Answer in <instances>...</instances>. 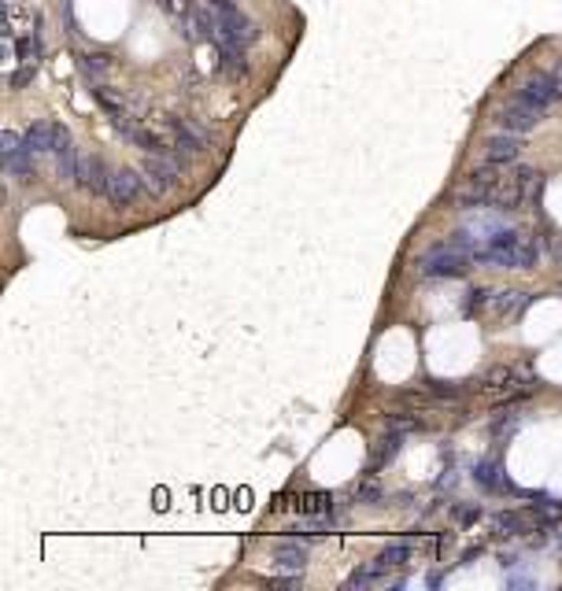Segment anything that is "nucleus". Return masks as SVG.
I'll return each mask as SVG.
<instances>
[{
	"label": "nucleus",
	"instance_id": "obj_6",
	"mask_svg": "<svg viewBox=\"0 0 562 591\" xmlns=\"http://www.w3.org/2000/svg\"><path fill=\"white\" fill-rule=\"evenodd\" d=\"M144 189H148L144 174L130 170V166H118V170H111V174H107L104 200H107V203H115V207H133V203L144 196Z\"/></svg>",
	"mask_w": 562,
	"mask_h": 591
},
{
	"label": "nucleus",
	"instance_id": "obj_3",
	"mask_svg": "<svg viewBox=\"0 0 562 591\" xmlns=\"http://www.w3.org/2000/svg\"><path fill=\"white\" fill-rule=\"evenodd\" d=\"M510 100L521 104V107H529L532 115L544 118L551 107L562 104V78H559L555 71H540V74H532L529 82H521L518 93L510 96Z\"/></svg>",
	"mask_w": 562,
	"mask_h": 591
},
{
	"label": "nucleus",
	"instance_id": "obj_2",
	"mask_svg": "<svg viewBox=\"0 0 562 591\" xmlns=\"http://www.w3.org/2000/svg\"><path fill=\"white\" fill-rule=\"evenodd\" d=\"M211 8V19H215V41L222 48V59L230 63L233 74L244 71V48L255 37V30L248 23V15L241 12L237 0H207Z\"/></svg>",
	"mask_w": 562,
	"mask_h": 591
},
{
	"label": "nucleus",
	"instance_id": "obj_14",
	"mask_svg": "<svg viewBox=\"0 0 562 591\" xmlns=\"http://www.w3.org/2000/svg\"><path fill=\"white\" fill-rule=\"evenodd\" d=\"M473 484L485 488V491H507L510 480H507V473L499 469L496 458H485V462H477V466H473Z\"/></svg>",
	"mask_w": 562,
	"mask_h": 591
},
{
	"label": "nucleus",
	"instance_id": "obj_22",
	"mask_svg": "<svg viewBox=\"0 0 562 591\" xmlns=\"http://www.w3.org/2000/svg\"><path fill=\"white\" fill-rule=\"evenodd\" d=\"M270 588H300V573H289V577H266Z\"/></svg>",
	"mask_w": 562,
	"mask_h": 591
},
{
	"label": "nucleus",
	"instance_id": "obj_19",
	"mask_svg": "<svg viewBox=\"0 0 562 591\" xmlns=\"http://www.w3.org/2000/svg\"><path fill=\"white\" fill-rule=\"evenodd\" d=\"M411 558H414V539H396V544H389L378 555V566L381 569H403Z\"/></svg>",
	"mask_w": 562,
	"mask_h": 591
},
{
	"label": "nucleus",
	"instance_id": "obj_16",
	"mask_svg": "<svg viewBox=\"0 0 562 591\" xmlns=\"http://www.w3.org/2000/svg\"><path fill=\"white\" fill-rule=\"evenodd\" d=\"M296 510H300V517H333V495L303 491V495H296Z\"/></svg>",
	"mask_w": 562,
	"mask_h": 591
},
{
	"label": "nucleus",
	"instance_id": "obj_11",
	"mask_svg": "<svg viewBox=\"0 0 562 591\" xmlns=\"http://www.w3.org/2000/svg\"><path fill=\"white\" fill-rule=\"evenodd\" d=\"M307 558H311V550H307V544H300V536H289L274 547V566L289 569V573H303Z\"/></svg>",
	"mask_w": 562,
	"mask_h": 591
},
{
	"label": "nucleus",
	"instance_id": "obj_7",
	"mask_svg": "<svg viewBox=\"0 0 562 591\" xmlns=\"http://www.w3.org/2000/svg\"><path fill=\"white\" fill-rule=\"evenodd\" d=\"M141 174L148 181V189H152L155 196L171 192L177 185V177H182V170H177V159H171L166 152H148L144 163H141Z\"/></svg>",
	"mask_w": 562,
	"mask_h": 591
},
{
	"label": "nucleus",
	"instance_id": "obj_1",
	"mask_svg": "<svg viewBox=\"0 0 562 591\" xmlns=\"http://www.w3.org/2000/svg\"><path fill=\"white\" fill-rule=\"evenodd\" d=\"M470 263L496 266V270H529L540 263V244L518 230H496L492 236H481L473 244Z\"/></svg>",
	"mask_w": 562,
	"mask_h": 591
},
{
	"label": "nucleus",
	"instance_id": "obj_4",
	"mask_svg": "<svg viewBox=\"0 0 562 591\" xmlns=\"http://www.w3.org/2000/svg\"><path fill=\"white\" fill-rule=\"evenodd\" d=\"M470 266V255L459 252L451 241H440L418 259V274L422 278H462Z\"/></svg>",
	"mask_w": 562,
	"mask_h": 591
},
{
	"label": "nucleus",
	"instance_id": "obj_15",
	"mask_svg": "<svg viewBox=\"0 0 562 591\" xmlns=\"http://www.w3.org/2000/svg\"><path fill=\"white\" fill-rule=\"evenodd\" d=\"M400 447H403V432L400 429H389L385 436L374 443V455H370V473L374 469H381V466H389L392 458L400 455Z\"/></svg>",
	"mask_w": 562,
	"mask_h": 591
},
{
	"label": "nucleus",
	"instance_id": "obj_18",
	"mask_svg": "<svg viewBox=\"0 0 562 591\" xmlns=\"http://www.w3.org/2000/svg\"><path fill=\"white\" fill-rule=\"evenodd\" d=\"M529 303H532L529 292H496V296H492V307H496L499 318H518Z\"/></svg>",
	"mask_w": 562,
	"mask_h": 591
},
{
	"label": "nucleus",
	"instance_id": "obj_8",
	"mask_svg": "<svg viewBox=\"0 0 562 591\" xmlns=\"http://www.w3.org/2000/svg\"><path fill=\"white\" fill-rule=\"evenodd\" d=\"M0 159H4V170L15 177H26L30 166H34V152H30L23 133H4L0 137Z\"/></svg>",
	"mask_w": 562,
	"mask_h": 591
},
{
	"label": "nucleus",
	"instance_id": "obj_10",
	"mask_svg": "<svg viewBox=\"0 0 562 591\" xmlns=\"http://www.w3.org/2000/svg\"><path fill=\"white\" fill-rule=\"evenodd\" d=\"M521 155V141L518 133H496L485 141V163L488 166H507V163H518Z\"/></svg>",
	"mask_w": 562,
	"mask_h": 591
},
{
	"label": "nucleus",
	"instance_id": "obj_5",
	"mask_svg": "<svg viewBox=\"0 0 562 591\" xmlns=\"http://www.w3.org/2000/svg\"><path fill=\"white\" fill-rule=\"evenodd\" d=\"M503 177L496 174V166H481V170H473L466 181H462V189L455 196V203L462 207V211H485V207H492V200H496V189H499Z\"/></svg>",
	"mask_w": 562,
	"mask_h": 591
},
{
	"label": "nucleus",
	"instance_id": "obj_23",
	"mask_svg": "<svg viewBox=\"0 0 562 591\" xmlns=\"http://www.w3.org/2000/svg\"><path fill=\"white\" fill-rule=\"evenodd\" d=\"M455 517L459 521H477L481 517V506H455Z\"/></svg>",
	"mask_w": 562,
	"mask_h": 591
},
{
	"label": "nucleus",
	"instance_id": "obj_20",
	"mask_svg": "<svg viewBox=\"0 0 562 591\" xmlns=\"http://www.w3.org/2000/svg\"><path fill=\"white\" fill-rule=\"evenodd\" d=\"M385 573H389V569H381L378 561H374L370 569H355V573H352L348 580H344V588H370V584H389V577H385Z\"/></svg>",
	"mask_w": 562,
	"mask_h": 591
},
{
	"label": "nucleus",
	"instance_id": "obj_13",
	"mask_svg": "<svg viewBox=\"0 0 562 591\" xmlns=\"http://www.w3.org/2000/svg\"><path fill=\"white\" fill-rule=\"evenodd\" d=\"M107 166L96 159V155H82V163H78V174H74V185H82V189H93V192H100L107 189Z\"/></svg>",
	"mask_w": 562,
	"mask_h": 591
},
{
	"label": "nucleus",
	"instance_id": "obj_9",
	"mask_svg": "<svg viewBox=\"0 0 562 591\" xmlns=\"http://www.w3.org/2000/svg\"><path fill=\"white\" fill-rule=\"evenodd\" d=\"M23 137H26V144H30L34 155H56V148H63L67 141H71V133H67L63 126H56V122H34Z\"/></svg>",
	"mask_w": 562,
	"mask_h": 591
},
{
	"label": "nucleus",
	"instance_id": "obj_17",
	"mask_svg": "<svg viewBox=\"0 0 562 591\" xmlns=\"http://www.w3.org/2000/svg\"><path fill=\"white\" fill-rule=\"evenodd\" d=\"M174 141H177V148H185V152H204L207 133L196 122H189V118H177L174 122Z\"/></svg>",
	"mask_w": 562,
	"mask_h": 591
},
{
	"label": "nucleus",
	"instance_id": "obj_21",
	"mask_svg": "<svg viewBox=\"0 0 562 591\" xmlns=\"http://www.w3.org/2000/svg\"><path fill=\"white\" fill-rule=\"evenodd\" d=\"M429 392L440 399H459V384H444V381H429Z\"/></svg>",
	"mask_w": 562,
	"mask_h": 591
},
{
	"label": "nucleus",
	"instance_id": "obj_12",
	"mask_svg": "<svg viewBox=\"0 0 562 591\" xmlns=\"http://www.w3.org/2000/svg\"><path fill=\"white\" fill-rule=\"evenodd\" d=\"M537 122H540V115H532L529 107H521V104H515V100H510V104L496 115V126H499L503 133H529Z\"/></svg>",
	"mask_w": 562,
	"mask_h": 591
}]
</instances>
